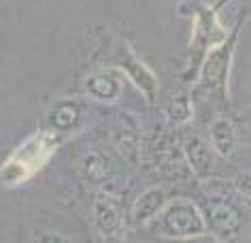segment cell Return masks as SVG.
I'll use <instances>...</instances> for the list:
<instances>
[{"mask_svg": "<svg viewBox=\"0 0 251 243\" xmlns=\"http://www.w3.org/2000/svg\"><path fill=\"white\" fill-rule=\"evenodd\" d=\"M113 143H115V149L124 158L132 160L139 156L141 149V130L136 126L134 117H124L115 124L113 128Z\"/></svg>", "mask_w": 251, "mask_h": 243, "instance_id": "obj_12", "label": "cell"}, {"mask_svg": "<svg viewBox=\"0 0 251 243\" xmlns=\"http://www.w3.org/2000/svg\"><path fill=\"white\" fill-rule=\"evenodd\" d=\"M60 141L51 130H39L17 145L0 166V186L15 188L30 177H34L51 160Z\"/></svg>", "mask_w": 251, "mask_h": 243, "instance_id": "obj_1", "label": "cell"}, {"mask_svg": "<svg viewBox=\"0 0 251 243\" xmlns=\"http://www.w3.org/2000/svg\"><path fill=\"white\" fill-rule=\"evenodd\" d=\"M85 120V107L79 101H60L49 111V124L55 133H73Z\"/></svg>", "mask_w": 251, "mask_h": 243, "instance_id": "obj_10", "label": "cell"}, {"mask_svg": "<svg viewBox=\"0 0 251 243\" xmlns=\"http://www.w3.org/2000/svg\"><path fill=\"white\" fill-rule=\"evenodd\" d=\"M34 243H68V241L58 233H41L34 239Z\"/></svg>", "mask_w": 251, "mask_h": 243, "instance_id": "obj_17", "label": "cell"}, {"mask_svg": "<svg viewBox=\"0 0 251 243\" xmlns=\"http://www.w3.org/2000/svg\"><path fill=\"white\" fill-rule=\"evenodd\" d=\"M94 222H96V228L102 235V239L113 241L122 237V207H119V201L111 192H98L96 201H94Z\"/></svg>", "mask_w": 251, "mask_h": 243, "instance_id": "obj_6", "label": "cell"}, {"mask_svg": "<svg viewBox=\"0 0 251 243\" xmlns=\"http://www.w3.org/2000/svg\"><path fill=\"white\" fill-rule=\"evenodd\" d=\"M166 117L171 124H185L194 117V105H192V96L187 92H177L173 94V98L166 105Z\"/></svg>", "mask_w": 251, "mask_h": 243, "instance_id": "obj_15", "label": "cell"}, {"mask_svg": "<svg viewBox=\"0 0 251 243\" xmlns=\"http://www.w3.org/2000/svg\"><path fill=\"white\" fill-rule=\"evenodd\" d=\"M183 156L190 164V169L196 173L198 177H209L211 175V169H213V154L209 145L200 139L196 135H190L185 136L183 141Z\"/></svg>", "mask_w": 251, "mask_h": 243, "instance_id": "obj_11", "label": "cell"}, {"mask_svg": "<svg viewBox=\"0 0 251 243\" xmlns=\"http://www.w3.org/2000/svg\"><path fill=\"white\" fill-rule=\"evenodd\" d=\"M119 71H124L128 75V79L136 85V90L145 94L147 101H153L155 94H158V88H160L158 77H155V73L134 52L128 49V52L119 58Z\"/></svg>", "mask_w": 251, "mask_h": 243, "instance_id": "obj_7", "label": "cell"}, {"mask_svg": "<svg viewBox=\"0 0 251 243\" xmlns=\"http://www.w3.org/2000/svg\"><path fill=\"white\" fill-rule=\"evenodd\" d=\"M173 243H222L215 237H206V235H196V237H190V239H175Z\"/></svg>", "mask_w": 251, "mask_h": 243, "instance_id": "obj_18", "label": "cell"}, {"mask_svg": "<svg viewBox=\"0 0 251 243\" xmlns=\"http://www.w3.org/2000/svg\"><path fill=\"white\" fill-rule=\"evenodd\" d=\"M234 47H236V32L226 36L224 41L215 43L204 54V60L198 71V85L206 94H213V96L228 94V77H230Z\"/></svg>", "mask_w": 251, "mask_h": 243, "instance_id": "obj_3", "label": "cell"}, {"mask_svg": "<svg viewBox=\"0 0 251 243\" xmlns=\"http://www.w3.org/2000/svg\"><path fill=\"white\" fill-rule=\"evenodd\" d=\"M155 230L164 239H190L196 235L206 233V224L202 217V209L190 198H175L166 203L158 214Z\"/></svg>", "mask_w": 251, "mask_h": 243, "instance_id": "obj_2", "label": "cell"}, {"mask_svg": "<svg viewBox=\"0 0 251 243\" xmlns=\"http://www.w3.org/2000/svg\"><path fill=\"white\" fill-rule=\"evenodd\" d=\"M81 173H83V179L90 184H104L106 179L111 177V158L104 152H98V149H92L83 156L81 160Z\"/></svg>", "mask_w": 251, "mask_h": 243, "instance_id": "obj_14", "label": "cell"}, {"mask_svg": "<svg viewBox=\"0 0 251 243\" xmlns=\"http://www.w3.org/2000/svg\"><path fill=\"white\" fill-rule=\"evenodd\" d=\"M85 94L98 103H115L122 94V77L117 71H98L87 75L83 81Z\"/></svg>", "mask_w": 251, "mask_h": 243, "instance_id": "obj_8", "label": "cell"}, {"mask_svg": "<svg viewBox=\"0 0 251 243\" xmlns=\"http://www.w3.org/2000/svg\"><path fill=\"white\" fill-rule=\"evenodd\" d=\"M168 203V194L162 188H147L145 192H141L136 196V201L132 203L130 209V220L134 226H143L149 220H153L155 216L164 209V205Z\"/></svg>", "mask_w": 251, "mask_h": 243, "instance_id": "obj_9", "label": "cell"}, {"mask_svg": "<svg viewBox=\"0 0 251 243\" xmlns=\"http://www.w3.org/2000/svg\"><path fill=\"white\" fill-rule=\"evenodd\" d=\"M211 143H213L215 154L222 156V158H230V156H234L236 145H238V133H236L234 122L228 120V117H219V120L213 122V126H211Z\"/></svg>", "mask_w": 251, "mask_h": 243, "instance_id": "obj_13", "label": "cell"}, {"mask_svg": "<svg viewBox=\"0 0 251 243\" xmlns=\"http://www.w3.org/2000/svg\"><path fill=\"white\" fill-rule=\"evenodd\" d=\"M224 28L219 22V7H206L198 4L194 9V28H192V43H190V55L194 60L204 55L215 43L224 41Z\"/></svg>", "mask_w": 251, "mask_h": 243, "instance_id": "obj_4", "label": "cell"}, {"mask_svg": "<svg viewBox=\"0 0 251 243\" xmlns=\"http://www.w3.org/2000/svg\"><path fill=\"white\" fill-rule=\"evenodd\" d=\"M202 217L206 228L213 230L215 239L219 241H230L234 239L241 230L243 217L238 207H234L232 203L224 201V198H211L202 209Z\"/></svg>", "mask_w": 251, "mask_h": 243, "instance_id": "obj_5", "label": "cell"}, {"mask_svg": "<svg viewBox=\"0 0 251 243\" xmlns=\"http://www.w3.org/2000/svg\"><path fill=\"white\" fill-rule=\"evenodd\" d=\"M234 190L241 192L243 196H247L249 201H251V171L236 175V179H234Z\"/></svg>", "mask_w": 251, "mask_h": 243, "instance_id": "obj_16", "label": "cell"}]
</instances>
